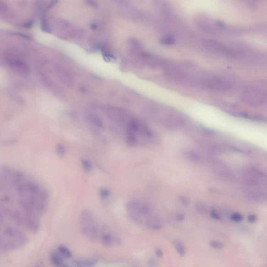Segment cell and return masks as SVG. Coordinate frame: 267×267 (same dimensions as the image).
<instances>
[{
	"instance_id": "1",
	"label": "cell",
	"mask_w": 267,
	"mask_h": 267,
	"mask_svg": "<svg viewBox=\"0 0 267 267\" xmlns=\"http://www.w3.org/2000/svg\"><path fill=\"white\" fill-rule=\"evenodd\" d=\"M266 85L263 82H255L245 87L241 98L249 105L259 107L267 103V90Z\"/></svg>"
},
{
	"instance_id": "2",
	"label": "cell",
	"mask_w": 267,
	"mask_h": 267,
	"mask_svg": "<svg viewBox=\"0 0 267 267\" xmlns=\"http://www.w3.org/2000/svg\"><path fill=\"white\" fill-rule=\"evenodd\" d=\"M192 82L200 88L218 92H228L232 88V83L222 77H203L194 79Z\"/></svg>"
},
{
	"instance_id": "3",
	"label": "cell",
	"mask_w": 267,
	"mask_h": 267,
	"mask_svg": "<svg viewBox=\"0 0 267 267\" xmlns=\"http://www.w3.org/2000/svg\"><path fill=\"white\" fill-rule=\"evenodd\" d=\"M126 209L128 217L132 221L137 223H144L143 218L149 214L151 212L150 206L140 200H133L126 204Z\"/></svg>"
},
{
	"instance_id": "4",
	"label": "cell",
	"mask_w": 267,
	"mask_h": 267,
	"mask_svg": "<svg viewBox=\"0 0 267 267\" xmlns=\"http://www.w3.org/2000/svg\"><path fill=\"white\" fill-rule=\"evenodd\" d=\"M99 240L103 245L107 247L119 246L122 243V240L119 236L107 228L102 229Z\"/></svg>"
},
{
	"instance_id": "5",
	"label": "cell",
	"mask_w": 267,
	"mask_h": 267,
	"mask_svg": "<svg viewBox=\"0 0 267 267\" xmlns=\"http://www.w3.org/2000/svg\"><path fill=\"white\" fill-rule=\"evenodd\" d=\"M206 44L209 49L225 57L235 58L238 55L235 51L217 41L208 40L206 41Z\"/></svg>"
},
{
	"instance_id": "6",
	"label": "cell",
	"mask_w": 267,
	"mask_h": 267,
	"mask_svg": "<svg viewBox=\"0 0 267 267\" xmlns=\"http://www.w3.org/2000/svg\"><path fill=\"white\" fill-rule=\"evenodd\" d=\"M82 233L93 242L98 241L99 240L101 230L97 223L92 225L81 226Z\"/></svg>"
},
{
	"instance_id": "7",
	"label": "cell",
	"mask_w": 267,
	"mask_h": 267,
	"mask_svg": "<svg viewBox=\"0 0 267 267\" xmlns=\"http://www.w3.org/2000/svg\"><path fill=\"white\" fill-rule=\"evenodd\" d=\"M10 65L13 70L21 75H26L29 73V68L27 64L18 58L10 60Z\"/></svg>"
},
{
	"instance_id": "8",
	"label": "cell",
	"mask_w": 267,
	"mask_h": 267,
	"mask_svg": "<svg viewBox=\"0 0 267 267\" xmlns=\"http://www.w3.org/2000/svg\"><path fill=\"white\" fill-rule=\"evenodd\" d=\"M80 223L81 226H85L96 223L93 214L88 210L82 211L80 215Z\"/></svg>"
},
{
	"instance_id": "9",
	"label": "cell",
	"mask_w": 267,
	"mask_h": 267,
	"mask_svg": "<svg viewBox=\"0 0 267 267\" xmlns=\"http://www.w3.org/2000/svg\"><path fill=\"white\" fill-rule=\"evenodd\" d=\"M146 222L148 226L155 230H159L162 227V223L160 221L159 219L156 217H151L148 218Z\"/></svg>"
},
{
	"instance_id": "10",
	"label": "cell",
	"mask_w": 267,
	"mask_h": 267,
	"mask_svg": "<svg viewBox=\"0 0 267 267\" xmlns=\"http://www.w3.org/2000/svg\"><path fill=\"white\" fill-rule=\"evenodd\" d=\"M51 260L52 264L58 267H67V264L64 263L62 256L58 253H53L51 255Z\"/></svg>"
},
{
	"instance_id": "11",
	"label": "cell",
	"mask_w": 267,
	"mask_h": 267,
	"mask_svg": "<svg viewBox=\"0 0 267 267\" xmlns=\"http://www.w3.org/2000/svg\"><path fill=\"white\" fill-rule=\"evenodd\" d=\"M96 263L95 260H75L73 261V265L75 267H93Z\"/></svg>"
},
{
	"instance_id": "12",
	"label": "cell",
	"mask_w": 267,
	"mask_h": 267,
	"mask_svg": "<svg viewBox=\"0 0 267 267\" xmlns=\"http://www.w3.org/2000/svg\"><path fill=\"white\" fill-rule=\"evenodd\" d=\"M185 157L187 158L188 159L195 162H199L201 161L202 158L201 156L194 151H185L184 152V154Z\"/></svg>"
},
{
	"instance_id": "13",
	"label": "cell",
	"mask_w": 267,
	"mask_h": 267,
	"mask_svg": "<svg viewBox=\"0 0 267 267\" xmlns=\"http://www.w3.org/2000/svg\"><path fill=\"white\" fill-rule=\"evenodd\" d=\"M58 252L62 257L65 258H70L72 257V253L67 247L63 245H60L58 248Z\"/></svg>"
},
{
	"instance_id": "14",
	"label": "cell",
	"mask_w": 267,
	"mask_h": 267,
	"mask_svg": "<svg viewBox=\"0 0 267 267\" xmlns=\"http://www.w3.org/2000/svg\"><path fill=\"white\" fill-rule=\"evenodd\" d=\"M173 244L176 249L180 256L181 257L184 256L185 254V249L183 244L178 241H174L173 242Z\"/></svg>"
},
{
	"instance_id": "15",
	"label": "cell",
	"mask_w": 267,
	"mask_h": 267,
	"mask_svg": "<svg viewBox=\"0 0 267 267\" xmlns=\"http://www.w3.org/2000/svg\"><path fill=\"white\" fill-rule=\"evenodd\" d=\"M41 28L42 29V31H44V32L50 33L51 32V28L50 27V26L49 25V24L47 23V19L45 16H43L41 19Z\"/></svg>"
},
{
	"instance_id": "16",
	"label": "cell",
	"mask_w": 267,
	"mask_h": 267,
	"mask_svg": "<svg viewBox=\"0 0 267 267\" xmlns=\"http://www.w3.org/2000/svg\"><path fill=\"white\" fill-rule=\"evenodd\" d=\"M82 168L85 172H89L92 170V165L88 160L86 159H82L81 160Z\"/></svg>"
},
{
	"instance_id": "17",
	"label": "cell",
	"mask_w": 267,
	"mask_h": 267,
	"mask_svg": "<svg viewBox=\"0 0 267 267\" xmlns=\"http://www.w3.org/2000/svg\"><path fill=\"white\" fill-rule=\"evenodd\" d=\"M99 192L100 197L103 200L107 199L108 197H110V192L108 191V189H106V188H102L100 189Z\"/></svg>"
},
{
	"instance_id": "18",
	"label": "cell",
	"mask_w": 267,
	"mask_h": 267,
	"mask_svg": "<svg viewBox=\"0 0 267 267\" xmlns=\"http://www.w3.org/2000/svg\"><path fill=\"white\" fill-rule=\"evenodd\" d=\"M177 199L184 206H188L191 203V200L188 197L185 196L179 195L177 196Z\"/></svg>"
},
{
	"instance_id": "19",
	"label": "cell",
	"mask_w": 267,
	"mask_h": 267,
	"mask_svg": "<svg viewBox=\"0 0 267 267\" xmlns=\"http://www.w3.org/2000/svg\"><path fill=\"white\" fill-rule=\"evenodd\" d=\"M231 219L236 222H240L243 220V216L238 213H233L231 215Z\"/></svg>"
},
{
	"instance_id": "20",
	"label": "cell",
	"mask_w": 267,
	"mask_h": 267,
	"mask_svg": "<svg viewBox=\"0 0 267 267\" xmlns=\"http://www.w3.org/2000/svg\"><path fill=\"white\" fill-rule=\"evenodd\" d=\"M209 244L211 247L215 249H221L224 247L223 243L215 241H211L209 242Z\"/></svg>"
},
{
	"instance_id": "21",
	"label": "cell",
	"mask_w": 267,
	"mask_h": 267,
	"mask_svg": "<svg viewBox=\"0 0 267 267\" xmlns=\"http://www.w3.org/2000/svg\"><path fill=\"white\" fill-rule=\"evenodd\" d=\"M161 42L165 45H172L174 43L173 38L171 37H164L161 40Z\"/></svg>"
},
{
	"instance_id": "22",
	"label": "cell",
	"mask_w": 267,
	"mask_h": 267,
	"mask_svg": "<svg viewBox=\"0 0 267 267\" xmlns=\"http://www.w3.org/2000/svg\"><path fill=\"white\" fill-rule=\"evenodd\" d=\"M56 151L58 156L60 157L64 156L65 153V148L63 145H58L56 148Z\"/></svg>"
},
{
	"instance_id": "23",
	"label": "cell",
	"mask_w": 267,
	"mask_h": 267,
	"mask_svg": "<svg viewBox=\"0 0 267 267\" xmlns=\"http://www.w3.org/2000/svg\"><path fill=\"white\" fill-rule=\"evenodd\" d=\"M85 2L86 4L92 8H97L98 7V3L95 0H85Z\"/></svg>"
},
{
	"instance_id": "24",
	"label": "cell",
	"mask_w": 267,
	"mask_h": 267,
	"mask_svg": "<svg viewBox=\"0 0 267 267\" xmlns=\"http://www.w3.org/2000/svg\"><path fill=\"white\" fill-rule=\"evenodd\" d=\"M8 10V6L6 4H5L3 2H0V13H6Z\"/></svg>"
},
{
	"instance_id": "25",
	"label": "cell",
	"mask_w": 267,
	"mask_h": 267,
	"mask_svg": "<svg viewBox=\"0 0 267 267\" xmlns=\"http://www.w3.org/2000/svg\"><path fill=\"white\" fill-rule=\"evenodd\" d=\"M210 214L212 218H214V219H215V220H220L221 219L219 214L214 210H212L211 211Z\"/></svg>"
},
{
	"instance_id": "26",
	"label": "cell",
	"mask_w": 267,
	"mask_h": 267,
	"mask_svg": "<svg viewBox=\"0 0 267 267\" xmlns=\"http://www.w3.org/2000/svg\"><path fill=\"white\" fill-rule=\"evenodd\" d=\"M247 220L249 222L251 223H253L256 222L257 221L256 215L253 214H251L248 216Z\"/></svg>"
},
{
	"instance_id": "27",
	"label": "cell",
	"mask_w": 267,
	"mask_h": 267,
	"mask_svg": "<svg viewBox=\"0 0 267 267\" xmlns=\"http://www.w3.org/2000/svg\"><path fill=\"white\" fill-rule=\"evenodd\" d=\"M58 2V0H52V1L50 3H49L47 5V9H50L51 8H53V6H55V5L57 4Z\"/></svg>"
},
{
	"instance_id": "28",
	"label": "cell",
	"mask_w": 267,
	"mask_h": 267,
	"mask_svg": "<svg viewBox=\"0 0 267 267\" xmlns=\"http://www.w3.org/2000/svg\"><path fill=\"white\" fill-rule=\"evenodd\" d=\"M155 253H156V256L159 258H161L163 256V252L160 248H158L156 249L155 250Z\"/></svg>"
},
{
	"instance_id": "29",
	"label": "cell",
	"mask_w": 267,
	"mask_h": 267,
	"mask_svg": "<svg viewBox=\"0 0 267 267\" xmlns=\"http://www.w3.org/2000/svg\"><path fill=\"white\" fill-rule=\"evenodd\" d=\"M33 23H33L32 20H29V21L25 23L24 24V27L25 28H30L33 25Z\"/></svg>"
},
{
	"instance_id": "30",
	"label": "cell",
	"mask_w": 267,
	"mask_h": 267,
	"mask_svg": "<svg viewBox=\"0 0 267 267\" xmlns=\"http://www.w3.org/2000/svg\"><path fill=\"white\" fill-rule=\"evenodd\" d=\"M148 264H149V266H151V267H155V266H157V262L153 259H150L149 260Z\"/></svg>"
},
{
	"instance_id": "31",
	"label": "cell",
	"mask_w": 267,
	"mask_h": 267,
	"mask_svg": "<svg viewBox=\"0 0 267 267\" xmlns=\"http://www.w3.org/2000/svg\"><path fill=\"white\" fill-rule=\"evenodd\" d=\"M176 219H177L178 221H183L184 220V219H185V216L184 215H183V214H178V215L176 216Z\"/></svg>"
},
{
	"instance_id": "32",
	"label": "cell",
	"mask_w": 267,
	"mask_h": 267,
	"mask_svg": "<svg viewBox=\"0 0 267 267\" xmlns=\"http://www.w3.org/2000/svg\"><path fill=\"white\" fill-rule=\"evenodd\" d=\"M113 1L116 2V3H119V4H124L125 3V0H112Z\"/></svg>"
},
{
	"instance_id": "33",
	"label": "cell",
	"mask_w": 267,
	"mask_h": 267,
	"mask_svg": "<svg viewBox=\"0 0 267 267\" xmlns=\"http://www.w3.org/2000/svg\"><path fill=\"white\" fill-rule=\"evenodd\" d=\"M90 28L92 30H95L97 28V25L96 24H92L91 25Z\"/></svg>"
}]
</instances>
